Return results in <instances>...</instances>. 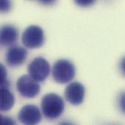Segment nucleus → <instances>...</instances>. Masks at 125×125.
I'll list each match as a JSON object with an SVG mask.
<instances>
[{
    "label": "nucleus",
    "mask_w": 125,
    "mask_h": 125,
    "mask_svg": "<svg viewBox=\"0 0 125 125\" xmlns=\"http://www.w3.org/2000/svg\"><path fill=\"white\" fill-rule=\"evenodd\" d=\"M41 109L45 118L51 120L56 119L64 111V102L59 95L49 93L42 98Z\"/></svg>",
    "instance_id": "1"
},
{
    "label": "nucleus",
    "mask_w": 125,
    "mask_h": 125,
    "mask_svg": "<svg viewBox=\"0 0 125 125\" xmlns=\"http://www.w3.org/2000/svg\"><path fill=\"white\" fill-rule=\"evenodd\" d=\"M52 75L56 83L61 84L67 83L74 78L75 67L69 60L59 59L53 64Z\"/></svg>",
    "instance_id": "2"
},
{
    "label": "nucleus",
    "mask_w": 125,
    "mask_h": 125,
    "mask_svg": "<svg viewBox=\"0 0 125 125\" xmlns=\"http://www.w3.org/2000/svg\"><path fill=\"white\" fill-rule=\"evenodd\" d=\"M21 40L23 45L28 48L34 49L40 48L45 41L44 31L38 26H29L24 30Z\"/></svg>",
    "instance_id": "3"
},
{
    "label": "nucleus",
    "mask_w": 125,
    "mask_h": 125,
    "mask_svg": "<svg viewBox=\"0 0 125 125\" xmlns=\"http://www.w3.org/2000/svg\"><path fill=\"white\" fill-rule=\"evenodd\" d=\"M16 88L19 94L25 98H34L40 92L38 82L29 75H22L18 79Z\"/></svg>",
    "instance_id": "4"
},
{
    "label": "nucleus",
    "mask_w": 125,
    "mask_h": 125,
    "mask_svg": "<svg viewBox=\"0 0 125 125\" xmlns=\"http://www.w3.org/2000/svg\"><path fill=\"white\" fill-rule=\"evenodd\" d=\"M50 64L42 57H37L29 64L28 73L32 78L37 82L44 81L50 74Z\"/></svg>",
    "instance_id": "5"
},
{
    "label": "nucleus",
    "mask_w": 125,
    "mask_h": 125,
    "mask_svg": "<svg viewBox=\"0 0 125 125\" xmlns=\"http://www.w3.org/2000/svg\"><path fill=\"white\" fill-rule=\"evenodd\" d=\"M64 97L68 103L73 105H81L85 97V88L80 82L70 83L65 88Z\"/></svg>",
    "instance_id": "6"
},
{
    "label": "nucleus",
    "mask_w": 125,
    "mask_h": 125,
    "mask_svg": "<svg viewBox=\"0 0 125 125\" xmlns=\"http://www.w3.org/2000/svg\"><path fill=\"white\" fill-rule=\"evenodd\" d=\"M18 118L20 122L27 125L38 124L41 121V113L39 108L34 105H24L19 111Z\"/></svg>",
    "instance_id": "7"
},
{
    "label": "nucleus",
    "mask_w": 125,
    "mask_h": 125,
    "mask_svg": "<svg viewBox=\"0 0 125 125\" xmlns=\"http://www.w3.org/2000/svg\"><path fill=\"white\" fill-rule=\"evenodd\" d=\"M28 56L26 49L19 45L10 47L6 53V63L12 67H19L24 63Z\"/></svg>",
    "instance_id": "8"
},
{
    "label": "nucleus",
    "mask_w": 125,
    "mask_h": 125,
    "mask_svg": "<svg viewBox=\"0 0 125 125\" xmlns=\"http://www.w3.org/2000/svg\"><path fill=\"white\" fill-rule=\"evenodd\" d=\"M18 37V31L12 25L7 24L0 27V44L10 46L15 44Z\"/></svg>",
    "instance_id": "9"
},
{
    "label": "nucleus",
    "mask_w": 125,
    "mask_h": 125,
    "mask_svg": "<svg viewBox=\"0 0 125 125\" xmlns=\"http://www.w3.org/2000/svg\"><path fill=\"white\" fill-rule=\"evenodd\" d=\"M15 104L14 94L7 86L0 87V111L6 112L10 111Z\"/></svg>",
    "instance_id": "10"
},
{
    "label": "nucleus",
    "mask_w": 125,
    "mask_h": 125,
    "mask_svg": "<svg viewBox=\"0 0 125 125\" xmlns=\"http://www.w3.org/2000/svg\"><path fill=\"white\" fill-rule=\"evenodd\" d=\"M9 85L7 81V72L5 67L0 63V87L7 86Z\"/></svg>",
    "instance_id": "11"
},
{
    "label": "nucleus",
    "mask_w": 125,
    "mask_h": 125,
    "mask_svg": "<svg viewBox=\"0 0 125 125\" xmlns=\"http://www.w3.org/2000/svg\"><path fill=\"white\" fill-rule=\"evenodd\" d=\"M12 9V0H0V13H6Z\"/></svg>",
    "instance_id": "12"
},
{
    "label": "nucleus",
    "mask_w": 125,
    "mask_h": 125,
    "mask_svg": "<svg viewBox=\"0 0 125 125\" xmlns=\"http://www.w3.org/2000/svg\"><path fill=\"white\" fill-rule=\"evenodd\" d=\"M74 1L79 7H86L94 4L96 0H74Z\"/></svg>",
    "instance_id": "13"
},
{
    "label": "nucleus",
    "mask_w": 125,
    "mask_h": 125,
    "mask_svg": "<svg viewBox=\"0 0 125 125\" xmlns=\"http://www.w3.org/2000/svg\"><path fill=\"white\" fill-rule=\"evenodd\" d=\"M15 122L10 117L4 116L0 114V125H15Z\"/></svg>",
    "instance_id": "14"
},
{
    "label": "nucleus",
    "mask_w": 125,
    "mask_h": 125,
    "mask_svg": "<svg viewBox=\"0 0 125 125\" xmlns=\"http://www.w3.org/2000/svg\"><path fill=\"white\" fill-rule=\"evenodd\" d=\"M38 1L44 5H52L56 2V0H38Z\"/></svg>",
    "instance_id": "15"
}]
</instances>
